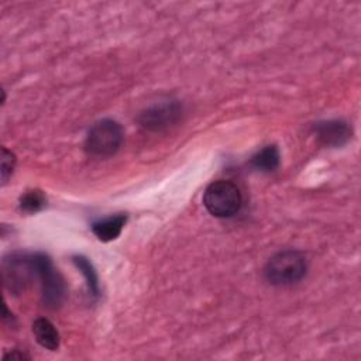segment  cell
Masks as SVG:
<instances>
[{"label":"cell","instance_id":"obj_4","mask_svg":"<svg viewBox=\"0 0 361 361\" xmlns=\"http://www.w3.org/2000/svg\"><path fill=\"white\" fill-rule=\"evenodd\" d=\"M32 265L35 276L41 282L44 305L49 309H56L65 298V283L61 274L55 269L51 258L44 252L32 254Z\"/></svg>","mask_w":361,"mask_h":361},{"label":"cell","instance_id":"obj_1","mask_svg":"<svg viewBox=\"0 0 361 361\" xmlns=\"http://www.w3.org/2000/svg\"><path fill=\"white\" fill-rule=\"evenodd\" d=\"M307 272V261L300 251L283 250L272 255L264 267V278L275 286L300 282Z\"/></svg>","mask_w":361,"mask_h":361},{"label":"cell","instance_id":"obj_11","mask_svg":"<svg viewBox=\"0 0 361 361\" xmlns=\"http://www.w3.org/2000/svg\"><path fill=\"white\" fill-rule=\"evenodd\" d=\"M72 261L76 265V268L80 271V274L85 276L89 293L93 298H97L100 293V285H99V278H97V274H96L92 262L83 255H75L72 258Z\"/></svg>","mask_w":361,"mask_h":361},{"label":"cell","instance_id":"obj_2","mask_svg":"<svg viewBox=\"0 0 361 361\" xmlns=\"http://www.w3.org/2000/svg\"><path fill=\"white\" fill-rule=\"evenodd\" d=\"M123 128L111 118L96 121L87 131L85 140V149L90 157L109 158L114 155L123 144Z\"/></svg>","mask_w":361,"mask_h":361},{"label":"cell","instance_id":"obj_10","mask_svg":"<svg viewBox=\"0 0 361 361\" xmlns=\"http://www.w3.org/2000/svg\"><path fill=\"white\" fill-rule=\"evenodd\" d=\"M281 162L279 149L276 145H265L255 155H252L250 165L261 172H274Z\"/></svg>","mask_w":361,"mask_h":361},{"label":"cell","instance_id":"obj_6","mask_svg":"<svg viewBox=\"0 0 361 361\" xmlns=\"http://www.w3.org/2000/svg\"><path fill=\"white\" fill-rule=\"evenodd\" d=\"M182 106L176 100H166L145 109L140 116V124L151 131H162L180 120Z\"/></svg>","mask_w":361,"mask_h":361},{"label":"cell","instance_id":"obj_7","mask_svg":"<svg viewBox=\"0 0 361 361\" xmlns=\"http://www.w3.org/2000/svg\"><path fill=\"white\" fill-rule=\"evenodd\" d=\"M317 140L327 147H341L350 141L353 130L343 120H326L314 124Z\"/></svg>","mask_w":361,"mask_h":361},{"label":"cell","instance_id":"obj_9","mask_svg":"<svg viewBox=\"0 0 361 361\" xmlns=\"http://www.w3.org/2000/svg\"><path fill=\"white\" fill-rule=\"evenodd\" d=\"M126 221L127 216L123 213L109 216L106 219L94 221L92 224V231L100 241H111L121 234Z\"/></svg>","mask_w":361,"mask_h":361},{"label":"cell","instance_id":"obj_8","mask_svg":"<svg viewBox=\"0 0 361 361\" xmlns=\"http://www.w3.org/2000/svg\"><path fill=\"white\" fill-rule=\"evenodd\" d=\"M32 333L37 340V343L49 350L56 351L61 344V336L54 323L45 317H38L32 323Z\"/></svg>","mask_w":361,"mask_h":361},{"label":"cell","instance_id":"obj_13","mask_svg":"<svg viewBox=\"0 0 361 361\" xmlns=\"http://www.w3.org/2000/svg\"><path fill=\"white\" fill-rule=\"evenodd\" d=\"M16 166V155L7 149V148H1V164H0V172H1V185L4 186L7 183V180L10 179V176L13 175Z\"/></svg>","mask_w":361,"mask_h":361},{"label":"cell","instance_id":"obj_12","mask_svg":"<svg viewBox=\"0 0 361 361\" xmlns=\"http://www.w3.org/2000/svg\"><path fill=\"white\" fill-rule=\"evenodd\" d=\"M45 195L41 190H30L20 199V209L25 213H37L45 206Z\"/></svg>","mask_w":361,"mask_h":361},{"label":"cell","instance_id":"obj_14","mask_svg":"<svg viewBox=\"0 0 361 361\" xmlns=\"http://www.w3.org/2000/svg\"><path fill=\"white\" fill-rule=\"evenodd\" d=\"M28 358L30 357L27 354L18 353V350H14V351L8 353L7 355H4V361H7V360H18V361H21V360H28Z\"/></svg>","mask_w":361,"mask_h":361},{"label":"cell","instance_id":"obj_3","mask_svg":"<svg viewBox=\"0 0 361 361\" xmlns=\"http://www.w3.org/2000/svg\"><path fill=\"white\" fill-rule=\"evenodd\" d=\"M243 203L241 192L230 180H214L212 182L203 195V204L206 210L220 219L233 217L238 213Z\"/></svg>","mask_w":361,"mask_h":361},{"label":"cell","instance_id":"obj_5","mask_svg":"<svg viewBox=\"0 0 361 361\" xmlns=\"http://www.w3.org/2000/svg\"><path fill=\"white\" fill-rule=\"evenodd\" d=\"M3 282L7 289L20 293L27 283L35 276L32 265V254L14 252L3 259Z\"/></svg>","mask_w":361,"mask_h":361}]
</instances>
